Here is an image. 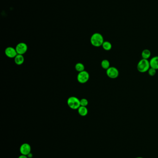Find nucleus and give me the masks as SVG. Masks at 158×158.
<instances>
[{
  "instance_id": "nucleus-8",
  "label": "nucleus",
  "mask_w": 158,
  "mask_h": 158,
  "mask_svg": "<svg viewBox=\"0 0 158 158\" xmlns=\"http://www.w3.org/2000/svg\"><path fill=\"white\" fill-rule=\"evenodd\" d=\"M5 55L10 58H15V57L18 55L16 50L12 47L7 48L5 50Z\"/></svg>"
},
{
  "instance_id": "nucleus-2",
  "label": "nucleus",
  "mask_w": 158,
  "mask_h": 158,
  "mask_svg": "<svg viewBox=\"0 0 158 158\" xmlns=\"http://www.w3.org/2000/svg\"><path fill=\"white\" fill-rule=\"evenodd\" d=\"M150 68L149 61L147 59H141L137 65V69L140 73H144L148 71Z\"/></svg>"
},
{
  "instance_id": "nucleus-20",
  "label": "nucleus",
  "mask_w": 158,
  "mask_h": 158,
  "mask_svg": "<svg viewBox=\"0 0 158 158\" xmlns=\"http://www.w3.org/2000/svg\"><path fill=\"white\" fill-rule=\"evenodd\" d=\"M143 158V157H136V158Z\"/></svg>"
},
{
  "instance_id": "nucleus-3",
  "label": "nucleus",
  "mask_w": 158,
  "mask_h": 158,
  "mask_svg": "<svg viewBox=\"0 0 158 158\" xmlns=\"http://www.w3.org/2000/svg\"><path fill=\"white\" fill-rule=\"evenodd\" d=\"M67 102L68 106H69L70 108L72 110H77L81 106L80 100L74 96L69 97Z\"/></svg>"
},
{
  "instance_id": "nucleus-12",
  "label": "nucleus",
  "mask_w": 158,
  "mask_h": 158,
  "mask_svg": "<svg viewBox=\"0 0 158 158\" xmlns=\"http://www.w3.org/2000/svg\"><path fill=\"white\" fill-rule=\"evenodd\" d=\"M151 56V51L148 49H145L141 52V57H142V59L148 60L150 57Z\"/></svg>"
},
{
  "instance_id": "nucleus-1",
  "label": "nucleus",
  "mask_w": 158,
  "mask_h": 158,
  "mask_svg": "<svg viewBox=\"0 0 158 158\" xmlns=\"http://www.w3.org/2000/svg\"><path fill=\"white\" fill-rule=\"evenodd\" d=\"M104 42V39L102 34L96 33L92 34L91 38V43L94 47H99Z\"/></svg>"
},
{
  "instance_id": "nucleus-17",
  "label": "nucleus",
  "mask_w": 158,
  "mask_h": 158,
  "mask_svg": "<svg viewBox=\"0 0 158 158\" xmlns=\"http://www.w3.org/2000/svg\"><path fill=\"white\" fill-rule=\"evenodd\" d=\"M80 106H82L86 107L88 105V101L86 99H81V100H80Z\"/></svg>"
},
{
  "instance_id": "nucleus-15",
  "label": "nucleus",
  "mask_w": 158,
  "mask_h": 158,
  "mask_svg": "<svg viewBox=\"0 0 158 158\" xmlns=\"http://www.w3.org/2000/svg\"><path fill=\"white\" fill-rule=\"evenodd\" d=\"M75 69L79 72H82L85 70V66L83 63L79 62L77 63L75 65Z\"/></svg>"
},
{
  "instance_id": "nucleus-9",
  "label": "nucleus",
  "mask_w": 158,
  "mask_h": 158,
  "mask_svg": "<svg viewBox=\"0 0 158 158\" xmlns=\"http://www.w3.org/2000/svg\"><path fill=\"white\" fill-rule=\"evenodd\" d=\"M150 67L156 70L158 69V56L152 57L149 61Z\"/></svg>"
},
{
  "instance_id": "nucleus-6",
  "label": "nucleus",
  "mask_w": 158,
  "mask_h": 158,
  "mask_svg": "<svg viewBox=\"0 0 158 158\" xmlns=\"http://www.w3.org/2000/svg\"><path fill=\"white\" fill-rule=\"evenodd\" d=\"M27 49L28 47L27 44L22 42L19 43L17 45H16L15 48V50L18 54L22 55L26 53V52L27 51Z\"/></svg>"
},
{
  "instance_id": "nucleus-19",
  "label": "nucleus",
  "mask_w": 158,
  "mask_h": 158,
  "mask_svg": "<svg viewBox=\"0 0 158 158\" xmlns=\"http://www.w3.org/2000/svg\"><path fill=\"white\" fill-rule=\"evenodd\" d=\"M27 156L28 157V158H32L33 156V154H32L31 153H29V154L27 155Z\"/></svg>"
},
{
  "instance_id": "nucleus-10",
  "label": "nucleus",
  "mask_w": 158,
  "mask_h": 158,
  "mask_svg": "<svg viewBox=\"0 0 158 158\" xmlns=\"http://www.w3.org/2000/svg\"><path fill=\"white\" fill-rule=\"evenodd\" d=\"M15 62L18 65H21L24 62V58L23 55L18 54L15 58Z\"/></svg>"
},
{
  "instance_id": "nucleus-7",
  "label": "nucleus",
  "mask_w": 158,
  "mask_h": 158,
  "mask_svg": "<svg viewBox=\"0 0 158 158\" xmlns=\"http://www.w3.org/2000/svg\"><path fill=\"white\" fill-rule=\"evenodd\" d=\"M20 151L21 155L27 156L31 153V146L27 143H24L21 145L20 148Z\"/></svg>"
},
{
  "instance_id": "nucleus-16",
  "label": "nucleus",
  "mask_w": 158,
  "mask_h": 158,
  "mask_svg": "<svg viewBox=\"0 0 158 158\" xmlns=\"http://www.w3.org/2000/svg\"><path fill=\"white\" fill-rule=\"evenodd\" d=\"M156 69H154V68H152L150 67V68L149 69L148 71V74L150 76H153L155 75L156 74Z\"/></svg>"
},
{
  "instance_id": "nucleus-13",
  "label": "nucleus",
  "mask_w": 158,
  "mask_h": 158,
  "mask_svg": "<svg viewBox=\"0 0 158 158\" xmlns=\"http://www.w3.org/2000/svg\"><path fill=\"white\" fill-rule=\"evenodd\" d=\"M102 46L103 47V48L106 51H109L111 50L112 48L111 43L107 41H104Z\"/></svg>"
},
{
  "instance_id": "nucleus-4",
  "label": "nucleus",
  "mask_w": 158,
  "mask_h": 158,
  "mask_svg": "<svg viewBox=\"0 0 158 158\" xmlns=\"http://www.w3.org/2000/svg\"><path fill=\"white\" fill-rule=\"evenodd\" d=\"M89 74L86 71L84 70L82 72H79L77 74V81L81 84H84L87 82L89 80Z\"/></svg>"
},
{
  "instance_id": "nucleus-11",
  "label": "nucleus",
  "mask_w": 158,
  "mask_h": 158,
  "mask_svg": "<svg viewBox=\"0 0 158 158\" xmlns=\"http://www.w3.org/2000/svg\"><path fill=\"white\" fill-rule=\"evenodd\" d=\"M77 110H78V113H79V114L81 116H82V117L86 116L88 113V109H87L86 107H85V106H80Z\"/></svg>"
},
{
  "instance_id": "nucleus-18",
  "label": "nucleus",
  "mask_w": 158,
  "mask_h": 158,
  "mask_svg": "<svg viewBox=\"0 0 158 158\" xmlns=\"http://www.w3.org/2000/svg\"><path fill=\"white\" fill-rule=\"evenodd\" d=\"M18 158H28L27 155H21L18 157Z\"/></svg>"
},
{
  "instance_id": "nucleus-5",
  "label": "nucleus",
  "mask_w": 158,
  "mask_h": 158,
  "mask_svg": "<svg viewBox=\"0 0 158 158\" xmlns=\"http://www.w3.org/2000/svg\"><path fill=\"white\" fill-rule=\"evenodd\" d=\"M107 76L110 79H116L119 76V72L117 68L110 67L106 70Z\"/></svg>"
},
{
  "instance_id": "nucleus-14",
  "label": "nucleus",
  "mask_w": 158,
  "mask_h": 158,
  "mask_svg": "<svg viewBox=\"0 0 158 158\" xmlns=\"http://www.w3.org/2000/svg\"><path fill=\"white\" fill-rule=\"evenodd\" d=\"M101 66L102 68L107 70L110 67V62L108 60H103L101 62Z\"/></svg>"
}]
</instances>
